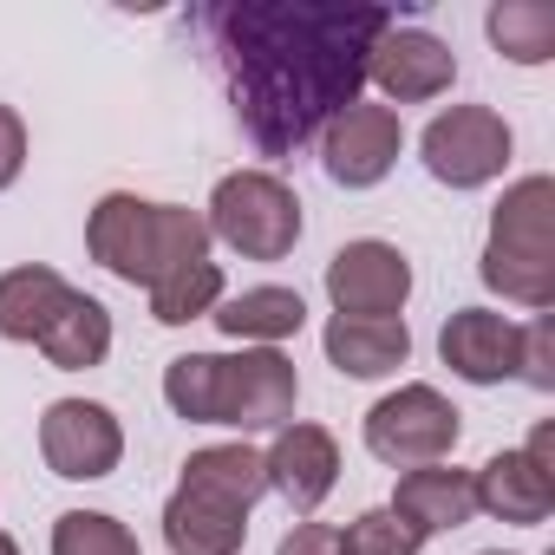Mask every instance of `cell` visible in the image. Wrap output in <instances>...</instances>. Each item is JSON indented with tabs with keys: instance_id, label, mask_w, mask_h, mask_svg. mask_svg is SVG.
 Returning a JSON list of instances; mask_svg holds the SVG:
<instances>
[{
	"instance_id": "6da1fadb",
	"label": "cell",
	"mask_w": 555,
	"mask_h": 555,
	"mask_svg": "<svg viewBox=\"0 0 555 555\" xmlns=\"http://www.w3.org/2000/svg\"><path fill=\"white\" fill-rule=\"evenodd\" d=\"M392 21L373 0H229L203 14V34L248 144L295 157L366 92V60Z\"/></svg>"
},
{
	"instance_id": "7a4b0ae2",
	"label": "cell",
	"mask_w": 555,
	"mask_h": 555,
	"mask_svg": "<svg viewBox=\"0 0 555 555\" xmlns=\"http://www.w3.org/2000/svg\"><path fill=\"white\" fill-rule=\"evenodd\" d=\"M164 405L183 425L222 431H282L301 405V373L282 347H242V353H177L164 366Z\"/></svg>"
},
{
	"instance_id": "3957f363",
	"label": "cell",
	"mask_w": 555,
	"mask_h": 555,
	"mask_svg": "<svg viewBox=\"0 0 555 555\" xmlns=\"http://www.w3.org/2000/svg\"><path fill=\"white\" fill-rule=\"evenodd\" d=\"M209 222L203 209H183V203H151L138 190H112L92 203L86 216V255L118 274L131 288H157L170 282L177 268L190 261H209Z\"/></svg>"
},
{
	"instance_id": "277c9868",
	"label": "cell",
	"mask_w": 555,
	"mask_h": 555,
	"mask_svg": "<svg viewBox=\"0 0 555 555\" xmlns=\"http://www.w3.org/2000/svg\"><path fill=\"white\" fill-rule=\"evenodd\" d=\"M483 288L503 295L509 308L548 314L555 308V177H516L483 229V255H477Z\"/></svg>"
},
{
	"instance_id": "5b68a950",
	"label": "cell",
	"mask_w": 555,
	"mask_h": 555,
	"mask_svg": "<svg viewBox=\"0 0 555 555\" xmlns=\"http://www.w3.org/2000/svg\"><path fill=\"white\" fill-rule=\"evenodd\" d=\"M203 222H209V242H222L242 261H288L295 242H301V229H308L295 183L282 170H268V164L216 177Z\"/></svg>"
},
{
	"instance_id": "8992f818",
	"label": "cell",
	"mask_w": 555,
	"mask_h": 555,
	"mask_svg": "<svg viewBox=\"0 0 555 555\" xmlns=\"http://www.w3.org/2000/svg\"><path fill=\"white\" fill-rule=\"evenodd\" d=\"M360 438H366V451H373L379 464H392V470H418V464H444V457L457 451V438H464V412H457L438 386L405 379V386H392L386 399L366 405Z\"/></svg>"
},
{
	"instance_id": "52a82bcc",
	"label": "cell",
	"mask_w": 555,
	"mask_h": 555,
	"mask_svg": "<svg viewBox=\"0 0 555 555\" xmlns=\"http://www.w3.org/2000/svg\"><path fill=\"white\" fill-rule=\"evenodd\" d=\"M516 131L496 105H451L418 131V157L431 170V183L444 190H483L509 170Z\"/></svg>"
},
{
	"instance_id": "ba28073f",
	"label": "cell",
	"mask_w": 555,
	"mask_h": 555,
	"mask_svg": "<svg viewBox=\"0 0 555 555\" xmlns=\"http://www.w3.org/2000/svg\"><path fill=\"white\" fill-rule=\"evenodd\" d=\"M40 457L66 483H105L125 464V425L105 399H53L40 412Z\"/></svg>"
},
{
	"instance_id": "9c48e42d",
	"label": "cell",
	"mask_w": 555,
	"mask_h": 555,
	"mask_svg": "<svg viewBox=\"0 0 555 555\" xmlns=\"http://www.w3.org/2000/svg\"><path fill=\"white\" fill-rule=\"evenodd\" d=\"M327 301H334V314H353V321H399L405 301H412L405 248L379 242V235L340 242L334 261H327Z\"/></svg>"
},
{
	"instance_id": "30bf717a",
	"label": "cell",
	"mask_w": 555,
	"mask_h": 555,
	"mask_svg": "<svg viewBox=\"0 0 555 555\" xmlns=\"http://www.w3.org/2000/svg\"><path fill=\"white\" fill-rule=\"evenodd\" d=\"M321 144V170L340 183V190H379L405 151V125L392 105H373V99H353L347 112L327 118V131L314 138Z\"/></svg>"
},
{
	"instance_id": "8fae6325",
	"label": "cell",
	"mask_w": 555,
	"mask_h": 555,
	"mask_svg": "<svg viewBox=\"0 0 555 555\" xmlns=\"http://www.w3.org/2000/svg\"><path fill=\"white\" fill-rule=\"evenodd\" d=\"M366 86H379L392 105H431L457 86V53L431 34V27H386L373 60H366Z\"/></svg>"
},
{
	"instance_id": "7c38bea8",
	"label": "cell",
	"mask_w": 555,
	"mask_h": 555,
	"mask_svg": "<svg viewBox=\"0 0 555 555\" xmlns=\"http://www.w3.org/2000/svg\"><path fill=\"white\" fill-rule=\"evenodd\" d=\"M261 470H268V490L282 496L295 516H314L334 483H340V438L327 425H308V418H288L274 431V444L261 451Z\"/></svg>"
},
{
	"instance_id": "4fadbf2b",
	"label": "cell",
	"mask_w": 555,
	"mask_h": 555,
	"mask_svg": "<svg viewBox=\"0 0 555 555\" xmlns=\"http://www.w3.org/2000/svg\"><path fill=\"white\" fill-rule=\"evenodd\" d=\"M516 347H522V321H509L496 308H457L438 327V360L464 386H503V379H516Z\"/></svg>"
},
{
	"instance_id": "5bb4252c",
	"label": "cell",
	"mask_w": 555,
	"mask_h": 555,
	"mask_svg": "<svg viewBox=\"0 0 555 555\" xmlns=\"http://www.w3.org/2000/svg\"><path fill=\"white\" fill-rule=\"evenodd\" d=\"M470 496H477V516H496V522H516V529H535V522L555 516V477L535 470L522 451L483 457V470H470Z\"/></svg>"
},
{
	"instance_id": "9a60e30c",
	"label": "cell",
	"mask_w": 555,
	"mask_h": 555,
	"mask_svg": "<svg viewBox=\"0 0 555 555\" xmlns=\"http://www.w3.org/2000/svg\"><path fill=\"white\" fill-rule=\"evenodd\" d=\"M392 516H405L425 542L431 535H451L477 516V496H470V470H457L451 457L444 464H418V470H399V490L386 503Z\"/></svg>"
},
{
	"instance_id": "2e32d148",
	"label": "cell",
	"mask_w": 555,
	"mask_h": 555,
	"mask_svg": "<svg viewBox=\"0 0 555 555\" xmlns=\"http://www.w3.org/2000/svg\"><path fill=\"white\" fill-rule=\"evenodd\" d=\"M321 347H327V366L340 379H392L405 360H412V327L405 314L399 321H353V314H334L321 327Z\"/></svg>"
},
{
	"instance_id": "e0dca14e",
	"label": "cell",
	"mask_w": 555,
	"mask_h": 555,
	"mask_svg": "<svg viewBox=\"0 0 555 555\" xmlns=\"http://www.w3.org/2000/svg\"><path fill=\"white\" fill-rule=\"evenodd\" d=\"M209 321H216L222 340H235V347H282V340H295V334L308 327V301H301V288L261 282V288L222 295Z\"/></svg>"
},
{
	"instance_id": "ac0fdd59",
	"label": "cell",
	"mask_w": 555,
	"mask_h": 555,
	"mask_svg": "<svg viewBox=\"0 0 555 555\" xmlns=\"http://www.w3.org/2000/svg\"><path fill=\"white\" fill-rule=\"evenodd\" d=\"M112 340H118V334H112V308H105L99 295L73 288L34 347L47 353V366H53V373H92V366H105V360H112Z\"/></svg>"
},
{
	"instance_id": "d6986e66",
	"label": "cell",
	"mask_w": 555,
	"mask_h": 555,
	"mask_svg": "<svg viewBox=\"0 0 555 555\" xmlns=\"http://www.w3.org/2000/svg\"><path fill=\"white\" fill-rule=\"evenodd\" d=\"M183 490L209 496V503H229L242 516H255V503L268 496V470H261V451L248 438H229V444H203L183 457Z\"/></svg>"
},
{
	"instance_id": "ffe728a7",
	"label": "cell",
	"mask_w": 555,
	"mask_h": 555,
	"mask_svg": "<svg viewBox=\"0 0 555 555\" xmlns=\"http://www.w3.org/2000/svg\"><path fill=\"white\" fill-rule=\"evenodd\" d=\"M164 542H170V555H242L248 516L177 483V490L164 496Z\"/></svg>"
},
{
	"instance_id": "44dd1931",
	"label": "cell",
	"mask_w": 555,
	"mask_h": 555,
	"mask_svg": "<svg viewBox=\"0 0 555 555\" xmlns=\"http://www.w3.org/2000/svg\"><path fill=\"white\" fill-rule=\"evenodd\" d=\"M73 295V282L60 268L47 261H21L0 274V340H14V347H34L47 334V321L60 314V301Z\"/></svg>"
},
{
	"instance_id": "7402d4cb",
	"label": "cell",
	"mask_w": 555,
	"mask_h": 555,
	"mask_svg": "<svg viewBox=\"0 0 555 555\" xmlns=\"http://www.w3.org/2000/svg\"><path fill=\"white\" fill-rule=\"evenodd\" d=\"M483 34L509 66H548L555 60V8L548 0H496L483 14Z\"/></svg>"
},
{
	"instance_id": "603a6c76",
	"label": "cell",
	"mask_w": 555,
	"mask_h": 555,
	"mask_svg": "<svg viewBox=\"0 0 555 555\" xmlns=\"http://www.w3.org/2000/svg\"><path fill=\"white\" fill-rule=\"evenodd\" d=\"M144 295H151V321H157V327L209 321V314H216V301L229 295V288H222V261H190V268H177V274H170V282L144 288Z\"/></svg>"
},
{
	"instance_id": "cb8c5ba5",
	"label": "cell",
	"mask_w": 555,
	"mask_h": 555,
	"mask_svg": "<svg viewBox=\"0 0 555 555\" xmlns=\"http://www.w3.org/2000/svg\"><path fill=\"white\" fill-rule=\"evenodd\" d=\"M53 555H144L138 535L105 509H66L53 522Z\"/></svg>"
},
{
	"instance_id": "d4e9b609",
	"label": "cell",
	"mask_w": 555,
	"mask_h": 555,
	"mask_svg": "<svg viewBox=\"0 0 555 555\" xmlns=\"http://www.w3.org/2000/svg\"><path fill=\"white\" fill-rule=\"evenodd\" d=\"M340 542H347V555H418V548H425V535H418L405 516H392L386 503H379V509H360V516L340 529Z\"/></svg>"
},
{
	"instance_id": "484cf974",
	"label": "cell",
	"mask_w": 555,
	"mask_h": 555,
	"mask_svg": "<svg viewBox=\"0 0 555 555\" xmlns=\"http://www.w3.org/2000/svg\"><path fill=\"white\" fill-rule=\"evenodd\" d=\"M516 379L529 392H555V321L535 314L522 321V347H516Z\"/></svg>"
},
{
	"instance_id": "4316f807",
	"label": "cell",
	"mask_w": 555,
	"mask_h": 555,
	"mask_svg": "<svg viewBox=\"0 0 555 555\" xmlns=\"http://www.w3.org/2000/svg\"><path fill=\"white\" fill-rule=\"evenodd\" d=\"M27 170V118L14 105H0V196H8Z\"/></svg>"
},
{
	"instance_id": "83f0119b",
	"label": "cell",
	"mask_w": 555,
	"mask_h": 555,
	"mask_svg": "<svg viewBox=\"0 0 555 555\" xmlns=\"http://www.w3.org/2000/svg\"><path fill=\"white\" fill-rule=\"evenodd\" d=\"M274 555H347V542H340V529L334 522H295L282 542H274Z\"/></svg>"
},
{
	"instance_id": "f1b7e54d",
	"label": "cell",
	"mask_w": 555,
	"mask_h": 555,
	"mask_svg": "<svg viewBox=\"0 0 555 555\" xmlns=\"http://www.w3.org/2000/svg\"><path fill=\"white\" fill-rule=\"evenodd\" d=\"M522 457H529L535 470H548V477H555V425H548V418H542V425L529 431V444H522Z\"/></svg>"
},
{
	"instance_id": "f546056e",
	"label": "cell",
	"mask_w": 555,
	"mask_h": 555,
	"mask_svg": "<svg viewBox=\"0 0 555 555\" xmlns=\"http://www.w3.org/2000/svg\"><path fill=\"white\" fill-rule=\"evenodd\" d=\"M0 555H21V542H14V535H8V529H0Z\"/></svg>"
},
{
	"instance_id": "4dcf8cb0",
	"label": "cell",
	"mask_w": 555,
	"mask_h": 555,
	"mask_svg": "<svg viewBox=\"0 0 555 555\" xmlns=\"http://www.w3.org/2000/svg\"><path fill=\"white\" fill-rule=\"evenodd\" d=\"M477 555H516V548H477Z\"/></svg>"
}]
</instances>
